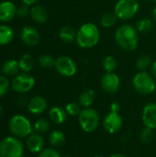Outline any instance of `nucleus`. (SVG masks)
Returning a JSON list of instances; mask_svg holds the SVG:
<instances>
[{
	"mask_svg": "<svg viewBox=\"0 0 156 157\" xmlns=\"http://www.w3.org/2000/svg\"><path fill=\"white\" fill-rule=\"evenodd\" d=\"M115 40L123 51L132 52L139 43L138 30L131 24H122L115 31Z\"/></svg>",
	"mask_w": 156,
	"mask_h": 157,
	"instance_id": "nucleus-1",
	"label": "nucleus"
},
{
	"mask_svg": "<svg viewBox=\"0 0 156 157\" xmlns=\"http://www.w3.org/2000/svg\"><path fill=\"white\" fill-rule=\"evenodd\" d=\"M100 39V32L97 26L92 22L83 24L76 32V43L82 49L95 47Z\"/></svg>",
	"mask_w": 156,
	"mask_h": 157,
	"instance_id": "nucleus-2",
	"label": "nucleus"
},
{
	"mask_svg": "<svg viewBox=\"0 0 156 157\" xmlns=\"http://www.w3.org/2000/svg\"><path fill=\"white\" fill-rule=\"evenodd\" d=\"M132 86L137 93L143 96L153 94L156 88L154 76L146 71H140L134 75L132 79Z\"/></svg>",
	"mask_w": 156,
	"mask_h": 157,
	"instance_id": "nucleus-3",
	"label": "nucleus"
},
{
	"mask_svg": "<svg viewBox=\"0 0 156 157\" xmlns=\"http://www.w3.org/2000/svg\"><path fill=\"white\" fill-rule=\"evenodd\" d=\"M9 132L17 138H26L32 133L33 127L29 119L22 115H15L9 120Z\"/></svg>",
	"mask_w": 156,
	"mask_h": 157,
	"instance_id": "nucleus-4",
	"label": "nucleus"
},
{
	"mask_svg": "<svg viewBox=\"0 0 156 157\" xmlns=\"http://www.w3.org/2000/svg\"><path fill=\"white\" fill-rule=\"evenodd\" d=\"M77 118L80 127L86 132H94L98 128L100 116L95 109L83 108Z\"/></svg>",
	"mask_w": 156,
	"mask_h": 157,
	"instance_id": "nucleus-5",
	"label": "nucleus"
},
{
	"mask_svg": "<svg viewBox=\"0 0 156 157\" xmlns=\"http://www.w3.org/2000/svg\"><path fill=\"white\" fill-rule=\"evenodd\" d=\"M24 155V144L15 136H8L0 142V157H21Z\"/></svg>",
	"mask_w": 156,
	"mask_h": 157,
	"instance_id": "nucleus-6",
	"label": "nucleus"
},
{
	"mask_svg": "<svg viewBox=\"0 0 156 157\" xmlns=\"http://www.w3.org/2000/svg\"><path fill=\"white\" fill-rule=\"evenodd\" d=\"M140 3L138 0H119L114 8L117 17L121 20L131 19L138 13Z\"/></svg>",
	"mask_w": 156,
	"mask_h": 157,
	"instance_id": "nucleus-7",
	"label": "nucleus"
},
{
	"mask_svg": "<svg viewBox=\"0 0 156 157\" xmlns=\"http://www.w3.org/2000/svg\"><path fill=\"white\" fill-rule=\"evenodd\" d=\"M35 86V78L29 73L17 74L11 82L12 89L18 94H25L30 91Z\"/></svg>",
	"mask_w": 156,
	"mask_h": 157,
	"instance_id": "nucleus-8",
	"label": "nucleus"
},
{
	"mask_svg": "<svg viewBox=\"0 0 156 157\" xmlns=\"http://www.w3.org/2000/svg\"><path fill=\"white\" fill-rule=\"evenodd\" d=\"M54 67L61 75L65 77H72L77 72L76 63L72 57L66 55L58 57L55 61Z\"/></svg>",
	"mask_w": 156,
	"mask_h": 157,
	"instance_id": "nucleus-9",
	"label": "nucleus"
},
{
	"mask_svg": "<svg viewBox=\"0 0 156 157\" xmlns=\"http://www.w3.org/2000/svg\"><path fill=\"white\" fill-rule=\"evenodd\" d=\"M123 126V120L120 113L108 112L103 120V127L105 131L110 134L119 132Z\"/></svg>",
	"mask_w": 156,
	"mask_h": 157,
	"instance_id": "nucleus-10",
	"label": "nucleus"
},
{
	"mask_svg": "<svg viewBox=\"0 0 156 157\" xmlns=\"http://www.w3.org/2000/svg\"><path fill=\"white\" fill-rule=\"evenodd\" d=\"M100 86L104 91L109 94H113L119 91L120 87V79L117 74L106 73L100 79Z\"/></svg>",
	"mask_w": 156,
	"mask_h": 157,
	"instance_id": "nucleus-11",
	"label": "nucleus"
},
{
	"mask_svg": "<svg viewBox=\"0 0 156 157\" xmlns=\"http://www.w3.org/2000/svg\"><path fill=\"white\" fill-rule=\"evenodd\" d=\"M20 39L27 46H36L40 41V33L32 26H25L20 31Z\"/></svg>",
	"mask_w": 156,
	"mask_h": 157,
	"instance_id": "nucleus-12",
	"label": "nucleus"
},
{
	"mask_svg": "<svg viewBox=\"0 0 156 157\" xmlns=\"http://www.w3.org/2000/svg\"><path fill=\"white\" fill-rule=\"evenodd\" d=\"M143 121L145 127L156 129V103L150 102L146 104L143 109Z\"/></svg>",
	"mask_w": 156,
	"mask_h": 157,
	"instance_id": "nucleus-13",
	"label": "nucleus"
},
{
	"mask_svg": "<svg viewBox=\"0 0 156 157\" xmlns=\"http://www.w3.org/2000/svg\"><path fill=\"white\" fill-rule=\"evenodd\" d=\"M26 146L28 150L33 154H39L44 149V139L41 134L35 132L27 137Z\"/></svg>",
	"mask_w": 156,
	"mask_h": 157,
	"instance_id": "nucleus-14",
	"label": "nucleus"
},
{
	"mask_svg": "<svg viewBox=\"0 0 156 157\" xmlns=\"http://www.w3.org/2000/svg\"><path fill=\"white\" fill-rule=\"evenodd\" d=\"M27 108L31 114L40 115L46 110L47 101L41 96H34L29 100Z\"/></svg>",
	"mask_w": 156,
	"mask_h": 157,
	"instance_id": "nucleus-15",
	"label": "nucleus"
},
{
	"mask_svg": "<svg viewBox=\"0 0 156 157\" xmlns=\"http://www.w3.org/2000/svg\"><path fill=\"white\" fill-rule=\"evenodd\" d=\"M17 16V7L11 1H3L0 3V21H11Z\"/></svg>",
	"mask_w": 156,
	"mask_h": 157,
	"instance_id": "nucleus-16",
	"label": "nucleus"
},
{
	"mask_svg": "<svg viewBox=\"0 0 156 157\" xmlns=\"http://www.w3.org/2000/svg\"><path fill=\"white\" fill-rule=\"evenodd\" d=\"M68 114L65 110V109H62L60 107H52L49 110V119L51 121H52L55 124H63L67 120Z\"/></svg>",
	"mask_w": 156,
	"mask_h": 157,
	"instance_id": "nucleus-17",
	"label": "nucleus"
},
{
	"mask_svg": "<svg viewBox=\"0 0 156 157\" xmlns=\"http://www.w3.org/2000/svg\"><path fill=\"white\" fill-rule=\"evenodd\" d=\"M29 15H30L31 18L39 24H43L48 19L47 10L43 6H39V5H35L30 8V14Z\"/></svg>",
	"mask_w": 156,
	"mask_h": 157,
	"instance_id": "nucleus-18",
	"label": "nucleus"
},
{
	"mask_svg": "<svg viewBox=\"0 0 156 157\" xmlns=\"http://www.w3.org/2000/svg\"><path fill=\"white\" fill-rule=\"evenodd\" d=\"M19 63L17 60L9 59L2 64V73L6 76H16L19 72Z\"/></svg>",
	"mask_w": 156,
	"mask_h": 157,
	"instance_id": "nucleus-19",
	"label": "nucleus"
},
{
	"mask_svg": "<svg viewBox=\"0 0 156 157\" xmlns=\"http://www.w3.org/2000/svg\"><path fill=\"white\" fill-rule=\"evenodd\" d=\"M96 99V94H95V91L93 89H86L84 90L80 96H79V98H78V103L80 104V106L82 108H90L94 101Z\"/></svg>",
	"mask_w": 156,
	"mask_h": 157,
	"instance_id": "nucleus-20",
	"label": "nucleus"
},
{
	"mask_svg": "<svg viewBox=\"0 0 156 157\" xmlns=\"http://www.w3.org/2000/svg\"><path fill=\"white\" fill-rule=\"evenodd\" d=\"M14 39V31L11 27L2 24L0 25V46L7 45Z\"/></svg>",
	"mask_w": 156,
	"mask_h": 157,
	"instance_id": "nucleus-21",
	"label": "nucleus"
},
{
	"mask_svg": "<svg viewBox=\"0 0 156 157\" xmlns=\"http://www.w3.org/2000/svg\"><path fill=\"white\" fill-rule=\"evenodd\" d=\"M59 37L63 42L72 43L76 40V31L70 26H64L60 29Z\"/></svg>",
	"mask_w": 156,
	"mask_h": 157,
	"instance_id": "nucleus-22",
	"label": "nucleus"
},
{
	"mask_svg": "<svg viewBox=\"0 0 156 157\" xmlns=\"http://www.w3.org/2000/svg\"><path fill=\"white\" fill-rule=\"evenodd\" d=\"M49 141H50L51 145L53 148H55V149L60 148L65 143V136L63 132H61L59 130H54L50 133Z\"/></svg>",
	"mask_w": 156,
	"mask_h": 157,
	"instance_id": "nucleus-23",
	"label": "nucleus"
},
{
	"mask_svg": "<svg viewBox=\"0 0 156 157\" xmlns=\"http://www.w3.org/2000/svg\"><path fill=\"white\" fill-rule=\"evenodd\" d=\"M18 63H19L20 70L24 73H29L34 67V59L30 54H28V53L23 54L20 57Z\"/></svg>",
	"mask_w": 156,
	"mask_h": 157,
	"instance_id": "nucleus-24",
	"label": "nucleus"
},
{
	"mask_svg": "<svg viewBox=\"0 0 156 157\" xmlns=\"http://www.w3.org/2000/svg\"><path fill=\"white\" fill-rule=\"evenodd\" d=\"M135 28L138 30V32H141V33H148V32H150L153 29L154 24H153V21L150 18L143 17V18L140 19V20H138L136 22Z\"/></svg>",
	"mask_w": 156,
	"mask_h": 157,
	"instance_id": "nucleus-25",
	"label": "nucleus"
},
{
	"mask_svg": "<svg viewBox=\"0 0 156 157\" xmlns=\"http://www.w3.org/2000/svg\"><path fill=\"white\" fill-rule=\"evenodd\" d=\"M117 19L118 17L114 12H107L101 17L100 23L104 28H111L116 24Z\"/></svg>",
	"mask_w": 156,
	"mask_h": 157,
	"instance_id": "nucleus-26",
	"label": "nucleus"
},
{
	"mask_svg": "<svg viewBox=\"0 0 156 157\" xmlns=\"http://www.w3.org/2000/svg\"><path fill=\"white\" fill-rule=\"evenodd\" d=\"M33 129L35 130L36 132L40 134L46 133L50 131L51 129V123L48 120L46 119H39L33 126Z\"/></svg>",
	"mask_w": 156,
	"mask_h": 157,
	"instance_id": "nucleus-27",
	"label": "nucleus"
},
{
	"mask_svg": "<svg viewBox=\"0 0 156 157\" xmlns=\"http://www.w3.org/2000/svg\"><path fill=\"white\" fill-rule=\"evenodd\" d=\"M118 66V62L114 56L108 55L103 61V68L106 73H113Z\"/></svg>",
	"mask_w": 156,
	"mask_h": 157,
	"instance_id": "nucleus-28",
	"label": "nucleus"
},
{
	"mask_svg": "<svg viewBox=\"0 0 156 157\" xmlns=\"http://www.w3.org/2000/svg\"><path fill=\"white\" fill-rule=\"evenodd\" d=\"M136 66H137L138 70H140V71H146L147 68L152 66V61H151L150 56L143 54V55H141L140 57H138V59L136 61Z\"/></svg>",
	"mask_w": 156,
	"mask_h": 157,
	"instance_id": "nucleus-29",
	"label": "nucleus"
},
{
	"mask_svg": "<svg viewBox=\"0 0 156 157\" xmlns=\"http://www.w3.org/2000/svg\"><path fill=\"white\" fill-rule=\"evenodd\" d=\"M154 139V130L148 127L143 129L140 132V141L143 144H150Z\"/></svg>",
	"mask_w": 156,
	"mask_h": 157,
	"instance_id": "nucleus-30",
	"label": "nucleus"
},
{
	"mask_svg": "<svg viewBox=\"0 0 156 157\" xmlns=\"http://www.w3.org/2000/svg\"><path fill=\"white\" fill-rule=\"evenodd\" d=\"M55 59L50 54H43L39 57V63L42 68H51L55 64Z\"/></svg>",
	"mask_w": 156,
	"mask_h": 157,
	"instance_id": "nucleus-31",
	"label": "nucleus"
},
{
	"mask_svg": "<svg viewBox=\"0 0 156 157\" xmlns=\"http://www.w3.org/2000/svg\"><path fill=\"white\" fill-rule=\"evenodd\" d=\"M65 110L68 115H70L72 117H78L82 109H81V106L79 103L70 102L65 106Z\"/></svg>",
	"mask_w": 156,
	"mask_h": 157,
	"instance_id": "nucleus-32",
	"label": "nucleus"
},
{
	"mask_svg": "<svg viewBox=\"0 0 156 157\" xmlns=\"http://www.w3.org/2000/svg\"><path fill=\"white\" fill-rule=\"evenodd\" d=\"M9 86H10V83L7 77L4 75H0V98L7 93Z\"/></svg>",
	"mask_w": 156,
	"mask_h": 157,
	"instance_id": "nucleus-33",
	"label": "nucleus"
},
{
	"mask_svg": "<svg viewBox=\"0 0 156 157\" xmlns=\"http://www.w3.org/2000/svg\"><path fill=\"white\" fill-rule=\"evenodd\" d=\"M38 157H61L60 153L55 148H46L39 153Z\"/></svg>",
	"mask_w": 156,
	"mask_h": 157,
	"instance_id": "nucleus-34",
	"label": "nucleus"
},
{
	"mask_svg": "<svg viewBox=\"0 0 156 157\" xmlns=\"http://www.w3.org/2000/svg\"><path fill=\"white\" fill-rule=\"evenodd\" d=\"M29 14H30V9H29V6H27V5H23L17 8V17H18L20 18H25Z\"/></svg>",
	"mask_w": 156,
	"mask_h": 157,
	"instance_id": "nucleus-35",
	"label": "nucleus"
},
{
	"mask_svg": "<svg viewBox=\"0 0 156 157\" xmlns=\"http://www.w3.org/2000/svg\"><path fill=\"white\" fill-rule=\"evenodd\" d=\"M109 111L114 113H120V105L118 102H112L109 106Z\"/></svg>",
	"mask_w": 156,
	"mask_h": 157,
	"instance_id": "nucleus-36",
	"label": "nucleus"
},
{
	"mask_svg": "<svg viewBox=\"0 0 156 157\" xmlns=\"http://www.w3.org/2000/svg\"><path fill=\"white\" fill-rule=\"evenodd\" d=\"M28 102L29 101L24 97H21L20 98H18V101H17L18 105H20V106H26V105H28Z\"/></svg>",
	"mask_w": 156,
	"mask_h": 157,
	"instance_id": "nucleus-37",
	"label": "nucleus"
},
{
	"mask_svg": "<svg viewBox=\"0 0 156 157\" xmlns=\"http://www.w3.org/2000/svg\"><path fill=\"white\" fill-rule=\"evenodd\" d=\"M22 2L24 3V5H27V6H34L38 0H22Z\"/></svg>",
	"mask_w": 156,
	"mask_h": 157,
	"instance_id": "nucleus-38",
	"label": "nucleus"
},
{
	"mask_svg": "<svg viewBox=\"0 0 156 157\" xmlns=\"http://www.w3.org/2000/svg\"><path fill=\"white\" fill-rule=\"evenodd\" d=\"M151 71H152V74H153V76L154 78L156 79V61L152 63V67H151Z\"/></svg>",
	"mask_w": 156,
	"mask_h": 157,
	"instance_id": "nucleus-39",
	"label": "nucleus"
},
{
	"mask_svg": "<svg viewBox=\"0 0 156 157\" xmlns=\"http://www.w3.org/2000/svg\"><path fill=\"white\" fill-rule=\"evenodd\" d=\"M109 157H126L123 154H120V153H115L113 155H111Z\"/></svg>",
	"mask_w": 156,
	"mask_h": 157,
	"instance_id": "nucleus-40",
	"label": "nucleus"
},
{
	"mask_svg": "<svg viewBox=\"0 0 156 157\" xmlns=\"http://www.w3.org/2000/svg\"><path fill=\"white\" fill-rule=\"evenodd\" d=\"M152 17H153V19L156 22V6L153 9V11H152Z\"/></svg>",
	"mask_w": 156,
	"mask_h": 157,
	"instance_id": "nucleus-41",
	"label": "nucleus"
},
{
	"mask_svg": "<svg viewBox=\"0 0 156 157\" xmlns=\"http://www.w3.org/2000/svg\"><path fill=\"white\" fill-rule=\"evenodd\" d=\"M3 111H4V109H3V107L2 106H0V117L2 116V114H3Z\"/></svg>",
	"mask_w": 156,
	"mask_h": 157,
	"instance_id": "nucleus-42",
	"label": "nucleus"
},
{
	"mask_svg": "<svg viewBox=\"0 0 156 157\" xmlns=\"http://www.w3.org/2000/svg\"><path fill=\"white\" fill-rule=\"evenodd\" d=\"M94 157H105L104 155H95Z\"/></svg>",
	"mask_w": 156,
	"mask_h": 157,
	"instance_id": "nucleus-43",
	"label": "nucleus"
},
{
	"mask_svg": "<svg viewBox=\"0 0 156 157\" xmlns=\"http://www.w3.org/2000/svg\"><path fill=\"white\" fill-rule=\"evenodd\" d=\"M0 72H2V65L0 64Z\"/></svg>",
	"mask_w": 156,
	"mask_h": 157,
	"instance_id": "nucleus-44",
	"label": "nucleus"
},
{
	"mask_svg": "<svg viewBox=\"0 0 156 157\" xmlns=\"http://www.w3.org/2000/svg\"><path fill=\"white\" fill-rule=\"evenodd\" d=\"M154 2H155V3H156V0H154Z\"/></svg>",
	"mask_w": 156,
	"mask_h": 157,
	"instance_id": "nucleus-45",
	"label": "nucleus"
},
{
	"mask_svg": "<svg viewBox=\"0 0 156 157\" xmlns=\"http://www.w3.org/2000/svg\"><path fill=\"white\" fill-rule=\"evenodd\" d=\"M21 157H25V156H21Z\"/></svg>",
	"mask_w": 156,
	"mask_h": 157,
	"instance_id": "nucleus-46",
	"label": "nucleus"
}]
</instances>
